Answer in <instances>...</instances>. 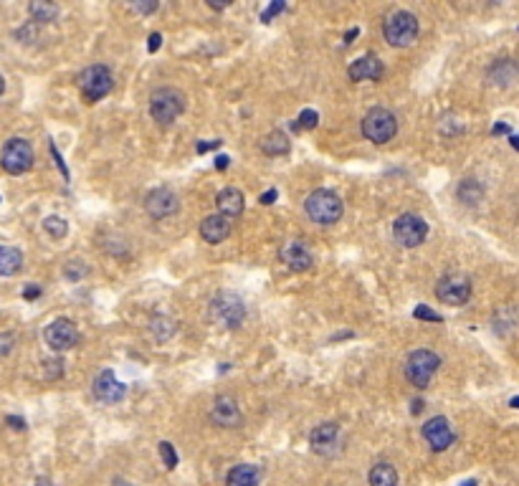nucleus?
<instances>
[{"label":"nucleus","mask_w":519,"mask_h":486,"mask_svg":"<svg viewBox=\"0 0 519 486\" xmlns=\"http://www.w3.org/2000/svg\"><path fill=\"white\" fill-rule=\"evenodd\" d=\"M210 322L218 324L223 329H236L243 324L246 319V304L238 294L233 291H221V294H215L213 302H210Z\"/></svg>","instance_id":"1"},{"label":"nucleus","mask_w":519,"mask_h":486,"mask_svg":"<svg viewBox=\"0 0 519 486\" xmlns=\"http://www.w3.org/2000/svg\"><path fill=\"white\" fill-rule=\"evenodd\" d=\"M304 208H307V215H309L312 221L319 223V226H332L345 213V205H342L340 196H335L332 190H314V193H309Z\"/></svg>","instance_id":"2"},{"label":"nucleus","mask_w":519,"mask_h":486,"mask_svg":"<svg viewBox=\"0 0 519 486\" xmlns=\"http://www.w3.org/2000/svg\"><path fill=\"white\" fill-rule=\"evenodd\" d=\"M385 41L395 49H405L418 38V18L408 11H395L387 15L385 25H383Z\"/></svg>","instance_id":"3"},{"label":"nucleus","mask_w":519,"mask_h":486,"mask_svg":"<svg viewBox=\"0 0 519 486\" xmlns=\"http://www.w3.org/2000/svg\"><path fill=\"white\" fill-rule=\"evenodd\" d=\"M183 109H185V96H183V91H177V89L162 87L150 96V114H152V120L160 122V124L175 122L177 117L183 114Z\"/></svg>","instance_id":"4"},{"label":"nucleus","mask_w":519,"mask_h":486,"mask_svg":"<svg viewBox=\"0 0 519 486\" xmlns=\"http://www.w3.org/2000/svg\"><path fill=\"white\" fill-rule=\"evenodd\" d=\"M398 132V120H395V114L390 109H383V107H375L365 114V120H362V134H365L370 142L375 145H385L395 137Z\"/></svg>","instance_id":"5"},{"label":"nucleus","mask_w":519,"mask_h":486,"mask_svg":"<svg viewBox=\"0 0 519 486\" xmlns=\"http://www.w3.org/2000/svg\"><path fill=\"white\" fill-rule=\"evenodd\" d=\"M79 89H82V94L86 101H99L112 91V71L107 66H101V63H94V66H86V69L79 74L76 79Z\"/></svg>","instance_id":"6"},{"label":"nucleus","mask_w":519,"mask_h":486,"mask_svg":"<svg viewBox=\"0 0 519 486\" xmlns=\"http://www.w3.org/2000/svg\"><path fill=\"white\" fill-rule=\"evenodd\" d=\"M441 367V357L430 350H416L411 352V357L405 360V378L411 380V385L416 388H428L430 378L436 375V370Z\"/></svg>","instance_id":"7"},{"label":"nucleus","mask_w":519,"mask_h":486,"mask_svg":"<svg viewBox=\"0 0 519 486\" xmlns=\"http://www.w3.org/2000/svg\"><path fill=\"white\" fill-rule=\"evenodd\" d=\"M0 165L8 175H23L33 167V147L31 142H25L20 137H13L6 142L3 152H0Z\"/></svg>","instance_id":"8"},{"label":"nucleus","mask_w":519,"mask_h":486,"mask_svg":"<svg viewBox=\"0 0 519 486\" xmlns=\"http://www.w3.org/2000/svg\"><path fill=\"white\" fill-rule=\"evenodd\" d=\"M392 236H395V241L403 248H416L428 236V223L421 215L405 213L400 218H395V223H392Z\"/></svg>","instance_id":"9"},{"label":"nucleus","mask_w":519,"mask_h":486,"mask_svg":"<svg viewBox=\"0 0 519 486\" xmlns=\"http://www.w3.org/2000/svg\"><path fill=\"white\" fill-rule=\"evenodd\" d=\"M436 297L443 304H451V307H463L471 297V281L463 274H446V276L438 279Z\"/></svg>","instance_id":"10"},{"label":"nucleus","mask_w":519,"mask_h":486,"mask_svg":"<svg viewBox=\"0 0 519 486\" xmlns=\"http://www.w3.org/2000/svg\"><path fill=\"white\" fill-rule=\"evenodd\" d=\"M44 340L53 352H66L76 345L79 335H76V327L71 319H53L49 327L44 329Z\"/></svg>","instance_id":"11"},{"label":"nucleus","mask_w":519,"mask_h":486,"mask_svg":"<svg viewBox=\"0 0 519 486\" xmlns=\"http://www.w3.org/2000/svg\"><path fill=\"white\" fill-rule=\"evenodd\" d=\"M177 208H180V200L172 193L170 188H155L150 196L145 198V210L160 221V218H167V215H175Z\"/></svg>","instance_id":"12"},{"label":"nucleus","mask_w":519,"mask_h":486,"mask_svg":"<svg viewBox=\"0 0 519 486\" xmlns=\"http://www.w3.org/2000/svg\"><path fill=\"white\" fill-rule=\"evenodd\" d=\"M210 421L221 428H238L243 423V416H241L238 403L231 395H218L210 408Z\"/></svg>","instance_id":"13"},{"label":"nucleus","mask_w":519,"mask_h":486,"mask_svg":"<svg viewBox=\"0 0 519 486\" xmlns=\"http://www.w3.org/2000/svg\"><path fill=\"white\" fill-rule=\"evenodd\" d=\"M124 395H127V388L117 380V375H114L112 370H101L94 378V398L96 400L114 405V403H120V400H124Z\"/></svg>","instance_id":"14"},{"label":"nucleus","mask_w":519,"mask_h":486,"mask_svg":"<svg viewBox=\"0 0 519 486\" xmlns=\"http://www.w3.org/2000/svg\"><path fill=\"white\" fill-rule=\"evenodd\" d=\"M423 438L428 441V446L433 451H446L451 443H454L456 436H454V428H451L449 421L443 416H436L423 426Z\"/></svg>","instance_id":"15"},{"label":"nucleus","mask_w":519,"mask_h":486,"mask_svg":"<svg viewBox=\"0 0 519 486\" xmlns=\"http://www.w3.org/2000/svg\"><path fill=\"white\" fill-rule=\"evenodd\" d=\"M309 443L316 454L332 456L337 454V443H340V426L337 423H322L309 433Z\"/></svg>","instance_id":"16"},{"label":"nucleus","mask_w":519,"mask_h":486,"mask_svg":"<svg viewBox=\"0 0 519 486\" xmlns=\"http://www.w3.org/2000/svg\"><path fill=\"white\" fill-rule=\"evenodd\" d=\"M278 256L291 271H307L312 266V253L302 241H286L284 246L278 248Z\"/></svg>","instance_id":"17"},{"label":"nucleus","mask_w":519,"mask_h":486,"mask_svg":"<svg viewBox=\"0 0 519 486\" xmlns=\"http://www.w3.org/2000/svg\"><path fill=\"white\" fill-rule=\"evenodd\" d=\"M347 74L352 82H365V79L380 82V76H383V61H380L378 56H373V53H367V56L350 63Z\"/></svg>","instance_id":"18"},{"label":"nucleus","mask_w":519,"mask_h":486,"mask_svg":"<svg viewBox=\"0 0 519 486\" xmlns=\"http://www.w3.org/2000/svg\"><path fill=\"white\" fill-rule=\"evenodd\" d=\"M200 236H203V241H208V243H223V241L231 236V218H226V215H221V213L208 215V218L200 223Z\"/></svg>","instance_id":"19"},{"label":"nucleus","mask_w":519,"mask_h":486,"mask_svg":"<svg viewBox=\"0 0 519 486\" xmlns=\"http://www.w3.org/2000/svg\"><path fill=\"white\" fill-rule=\"evenodd\" d=\"M517 79H519V66L512 58H499L489 69V82L496 84V87H512Z\"/></svg>","instance_id":"20"},{"label":"nucleus","mask_w":519,"mask_h":486,"mask_svg":"<svg viewBox=\"0 0 519 486\" xmlns=\"http://www.w3.org/2000/svg\"><path fill=\"white\" fill-rule=\"evenodd\" d=\"M215 205H218V213L226 215V218H236V215L243 213V196L241 190L236 188H223L215 198Z\"/></svg>","instance_id":"21"},{"label":"nucleus","mask_w":519,"mask_h":486,"mask_svg":"<svg viewBox=\"0 0 519 486\" xmlns=\"http://www.w3.org/2000/svg\"><path fill=\"white\" fill-rule=\"evenodd\" d=\"M226 486H259V471L251 463H238L228 471Z\"/></svg>","instance_id":"22"},{"label":"nucleus","mask_w":519,"mask_h":486,"mask_svg":"<svg viewBox=\"0 0 519 486\" xmlns=\"http://www.w3.org/2000/svg\"><path fill=\"white\" fill-rule=\"evenodd\" d=\"M23 266V253L13 246H0V276H13Z\"/></svg>","instance_id":"23"},{"label":"nucleus","mask_w":519,"mask_h":486,"mask_svg":"<svg viewBox=\"0 0 519 486\" xmlns=\"http://www.w3.org/2000/svg\"><path fill=\"white\" fill-rule=\"evenodd\" d=\"M456 196H459V200H461L463 205H476V203H481V198H484V188H481L479 180L466 177V180H461V185L456 190Z\"/></svg>","instance_id":"24"},{"label":"nucleus","mask_w":519,"mask_h":486,"mask_svg":"<svg viewBox=\"0 0 519 486\" xmlns=\"http://www.w3.org/2000/svg\"><path fill=\"white\" fill-rule=\"evenodd\" d=\"M370 486H398V471L390 463H378L370 471Z\"/></svg>","instance_id":"25"},{"label":"nucleus","mask_w":519,"mask_h":486,"mask_svg":"<svg viewBox=\"0 0 519 486\" xmlns=\"http://www.w3.org/2000/svg\"><path fill=\"white\" fill-rule=\"evenodd\" d=\"M261 150H264L266 155H271V158H276V155H286V152H289V137L276 129V132L266 134L264 142H261Z\"/></svg>","instance_id":"26"},{"label":"nucleus","mask_w":519,"mask_h":486,"mask_svg":"<svg viewBox=\"0 0 519 486\" xmlns=\"http://www.w3.org/2000/svg\"><path fill=\"white\" fill-rule=\"evenodd\" d=\"M28 13H31V18L38 20V23H51V20L58 18V8L53 3H44V0H33L31 6H28Z\"/></svg>","instance_id":"27"},{"label":"nucleus","mask_w":519,"mask_h":486,"mask_svg":"<svg viewBox=\"0 0 519 486\" xmlns=\"http://www.w3.org/2000/svg\"><path fill=\"white\" fill-rule=\"evenodd\" d=\"M150 329L158 340H170V337L175 335V322L167 319V316H155L152 324H150Z\"/></svg>","instance_id":"28"},{"label":"nucleus","mask_w":519,"mask_h":486,"mask_svg":"<svg viewBox=\"0 0 519 486\" xmlns=\"http://www.w3.org/2000/svg\"><path fill=\"white\" fill-rule=\"evenodd\" d=\"M44 228L46 234L51 236V238H63V236L69 234V226H66V221L63 218H58V215H49L44 221Z\"/></svg>","instance_id":"29"},{"label":"nucleus","mask_w":519,"mask_h":486,"mask_svg":"<svg viewBox=\"0 0 519 486\" xmlns=\"http://www.w3.org/2000/svg\"><path fill=\"white\" fill-rule=\"evenodd\" d=\"M316 122H319V114L314 112V109H304L302 114H299V120L294 122V129H314Z\"/></svg>","instance_id":"30"},{"label":"nucleus","mask_w":519,"mask_h":486,"mask_svg":"<svg viewBox=\"0 0 519 486\" xmlns=\"http://www.w3.org/2000/svg\"><path fill=\"white\" fill-rule=\"evenodd\" d=\"M86 266H84V261H69L66 264V269H63V274H66V279H71V281H79V279L86 276Z\"/></svg>","instance_id":"31"},{"label":"nucleus","mask_w":519,"mask_h":486,"mask_svg":"<svg viewBox=\"0 0 519 486\" xmlns=\"http://www.w3.org/2000/svg\"><path fill=\"white\" fill-rule=\"evenodd\" d=\"M15 350V335L13 332H0V360Z\"/></svg>","instance_id":"32"},{"label":"nucleus","mask_w":519,"mask_h":486,"mask_svg":"<svg viewBox=\"0 0 519 486\" xmlns=\"http://www.w3.org/2000/svg\"><path fill=\"white\" fill-rule=\"evenodd\" d=\"M160 456H162V461H165V466H167V468L177 466V454H175V449H172L167 441L160 443Z\"/></svg>","instance_id":"33"},{"label":"nucleus","mask_w":519,"mask_h":486,"mask_svg":"<svg viewBox=\"0 0 519 486\" xmlns=\"http://www.w3.org/2000/svg\"><path fill=\"white\" fill-rule=\"evenodd\" d=\"M413 316H416V319H423V322H443L441 314H436V312H433V309H428L425 304L416 307V309H413Z\"/></svg>","instance_id":"34"},{"label":"nucleus","mask_w":519,"mask_h":486,"mask_svg":"<svg viewBox=\"0 0 519 486\" xmlns=\"http://www.w3.org/2000/svg\"><path fill=\"white\" fill-rule=\"evenodd\" d=\"M44 367H46V378L49 380H56L63 375V362L61 360H46Z\"/></svg>","instance_id":"35"},{"label":"nucleus","mask_w":519,"mask_h":486,"mask_svg":"<svg viewBox=\"0 0 519 486\" xmlns=\"http://www.w3.org/2000/svg\"><path fill=\"white\" fill-rule=\"evenodd\" d=\"M284 8H286V6H284V3H281V0H274L271 6H269L264 13H261V20H264V23H271L274 15H278V13L284 11Z\"/></svg>","instance_id":"36"},{"label":"nucleus","mask_w":519,"mask_h":486,"mask_svg":"<svg viewBox=\"0 0 519 486\" xmlns=\"http://www.w3.org/2000/svg\"><path fill=\"white\" fill-rule=\"evenodd\" d=\"M221 145H223L221 139H203V142L196 145V152L198 155H205V152H210V150H218Z\"/></svg>","instance_id":"37"},{"label":"nucleus","mask_w":519,"mask_h":486,"mask_svg":"<svg viewBox=\"0 0 519 486\" xmlns=\"http://www.w3.org/2000/svg\"><path fill=\"white\" fill-rule=\"evenodd\" d=\"M41 297V286H36V284H28L23 289V299L25 302H33V299H38Z\"/></svg>","instance_id":"38"},{"label":"nucleus","mask_w":519,"mask_h":486,"mask_svg":"<svg viewBox=\"0 0 519 486\" xmlns=\"http://www.w3.org/2000/svg\"><path fill=\"white\" fill-rule=\"evenodd\" d=\"M492 134L494 137H499V134H509V137H512V127L506 124V122H496V124L492 127Z\"/></svg>","instance_id":"39"},{"label":"nucleus","mask_w":519,"mask_h":486,"mask_svg":"<svg viewBox=\"0 0 519 486\" xmlns=\"http://www.w3.org/2000/svg\"><path fill=\"white\" fill-rule=\"evenodd\" d=\"M6 423L11 426V428H15V430H25V421H23V418H18V416H8Z\"/></svg>","instance_id":"40"},{"label":"nucleus","mask_w":519,"mask_h":486,"mask_svg":"<svg viewBox=\"0 0 519 486\" xmlns=\"http://www.w3.org/2000/svg\"><path fill=\"white\" fill-rule=\"evenodd\" d=\"M160 46H162V36H160V33H152V36H150V44H147V51H150V53H155V51H158Z\"/></svg>","instance_id":"41"},{"label":"nucleus","mask_w":519,"mask_h":486,"mask_svg":"<svg viewBox=\"0 0 519 486\" xmlns=\"http://www.w3.org/2000/svg\"><path fill=\"white\" fill-rule=\"evenodd\" d=\"M276 196H278L276 190H266L264 196L259 198V203H261V205H271V203L276 200Z\"/></svg>","instance_id":"42"},{"label":"nucleus","mask_w":519,"mask_h":486,"mask_svg":"<svg viewBox=\"0 0 519 486\" xmlns=\"http://www.w3.org/2000/svg\"><path fill=\"white\" fill-rule=\"evenodd\" d=\"M134 11L152 13V11H158V3H134Z\"/></svg>","instance_id":"43"},{"label":"nucleus","mask_w":519,"mask_h":486,"mask_svg":"<svg viewBox=\"0 0 519 486\" xmlns=\"http://www.w3.org/2000/svg\"><path fill=\"white\" fill-rule=\"evenodd\" d=\"M228 162H231V158H228V155H221V158L215 160V170H226Z\"/></svg>","instance_id":"44"},{"label":"nucleus","mask_w":519,"mask_h":486,"mask_svg":"<svg viewBox=\"0 0 519 486\" xmlns=\"http://www.w3.org/2000/svg\"><path fill=\"white\" fill-rule=\"evenodd\" d=\"M357 33H360V28H350V31H347V36H345V44H352V41H354V38H357Z\"/></svg>","instance_id":"45"},{"label":"nucleus","mask_w":519,"mask_h":486,"mask_svg":"<svg viewBox=\"0 0 519 486\" xmlns=\"http://www.w3.org/2000/svg\"><path fill=\"white\" fill-rule=\"evenodd\" d=\"M421 411H423V400H413L411 413H413V416H416V413H421Z\"/></svg>","instance_id":"46"},{"label":"nucleus","mask_w":519,"mask_h":486,"mask_svg":"<svg viewBox=\"0 0 519 486\" xmlns=\"http://www.w3.org/2000/svg\"><path fill=\"white\" fill-rule=\"evenodd\" d=\"M33 486H53V481L46 479V476H41V479H36V484H33Z\"/></svg>","instance_id":"47"},{"label":"nucleus","mask_w":519,"mask_h":486,"mask_svg":"<svg viewBox=\"0 0 519 486\" xmlns=\"http://www.w3.org/2000/svg\"><path fill=\"white\" fill-rule=\"evenodd\" d=\"M509 145H512L514 150L519 152V134H512V137H509Z\"/></svg>","instance_id":"48"},{"label":"nucleus","mask_w":519,"mask_h":486,"mask_svg":"<svg viewBox=\"0 0 519 486\" xmlns=\"http://www.w3.org/2000/svg\"><path fill=\"white\" fill-rule=\"evenodd\" d=\"M6 91V79H3V74H0V94Z\"/></svg>","instance_id":"49"},{"label":"nucleus","mask_w":519,"mask_h":486,"mask_svg":"<svg viewBox=\"0 0 519 486\" xmlns=\"http://www.w3.org/2000/svg\"><path fill=\"white\" fill-rule=\"evenodd\" d=\"M509 405H512V408H517V411H519V398H512V400H509Z\"/></svg>","instance_id":"50"},{"label":"nucleus","mask_w":519,"mask_h":486,"mask_svg":"<svg viewBox=\"0 0 519 486\" xmlns=\"http://www.w3.org/2000/svg\"><path fill=\"white\" fill-rule=\"evenodd\" d=\"M461 486H476V481H474V479H468V481H463Z\"/></svg>","instance_id":"51"}]
</instances>
